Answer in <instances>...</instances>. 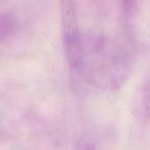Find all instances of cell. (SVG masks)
Returning <instances> with one entry per match:
<instances>
[{
  "mask_svg": "<svg viewBox=\"0 0 150 150\" xmlns=\"http://www.w3.org/2000/svg\"><path fill=\"white\" fill-rule=\"evenodd\" d=\"M130 71L129 56L113 39L98 33L83 34L79 61L73 72L87 83L101 90H117Z\"/></svg>",
  "mask_w": 150,
  "mask_h": 150,
  "instance_id": "6da1fadb",
  "label": "cell"
},
{
  "mask_svg": "<svg viewBox=\"0 0 150 150\" xmlns=\"http://www.w3.org/2000/svg\"><path fill=\"white\" fill-rule=\"evenodd\" d=\"M61 13L65 55L69 67L74 71L79 61L83 37L78 27L75 0H61Z\"/></svg>",
  "mask_w": 150,
  "mask_h": 150,
  "instance_id": "7a4b0ae2",
  "label": "cell"
},
{
  "mask_svg": "<svg viewBox=\"0 0 150 150\" xmlns=\"http://www.w3.org/2000/svg\"><path fill=\"white\" fill-rule=\"evenodd\" d=\"M15 26V19L11 14H0V42L4 41L13 33Z\"/></svg>",
  "mask_w": 150,
  "mask_h": 150,
  "instance_id": "3957f363",
  "label": "cell"
},
{
  "mask_svg": "<svg viewBox=\"0 0 150 150\" xmlns=\"http://www.w3.org/2000/svg\"><path fill=\"white\" fill-rule=\"evenodd\" d=\"M143 102H144V107L145 111L147 115L150 118V79L147 81L144 87L143 91Z\"/></svg>",
  "mask_w": 150,
  "mask_h": 150,
  "instance_id": "277c9868",
  "label": "cell"
},
{
  "mask_svg": "<svg viewBox=\"0 0 150 150\" xmlns=\"http://www.w3.org/2000/svg\"><path fill=\"white\" fill-rule=\"evenodd\" d=\"M75 150H98L96 144L89 140H82L76 145Z\"/></svg>",
  "mask_w": 150,
  "mask_h": 150,
  "instance_id": "5b68a950",
  "label": "cell"
},
{
  "mask_svg": "<svg viewBox=\"0 0 150 150\" xmlns=\"http://www.w3.org/2000/svg\"><path fill=\"white\" fill-rule=\"evenodd\" d=\"M135 0H122V5L127 12H130L134 7Z\"/></svg>",
  "mask_w": 150,
  "mask_h": 150,
  "instance_id": "8992f818",
  "label": "cell"
}]
</instances>
